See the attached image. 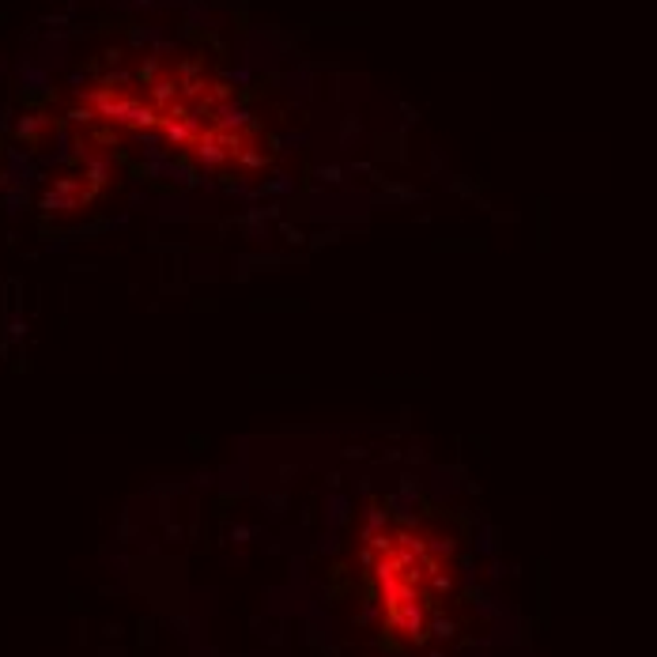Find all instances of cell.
<instances>
[{
  "label": "cell",
  "instance_id": "1",
  "mask_svg": "<svg viewBox=\"0 0 657 657\" xmlns=\"http://www.w3.org/2000/svg\"><path fill=\"white\" fill-rule=\"evenodd\" d=\"M386 556L374 563V582H378L382 608L389 612V627L397 635L427 638L431 620L442 608V597L453 589L450 563H446V544H435L427 533H393L382 540Z\"/></svg>",
  "mask_w": 657,
  "mask_h": 657
}]
</instances>
